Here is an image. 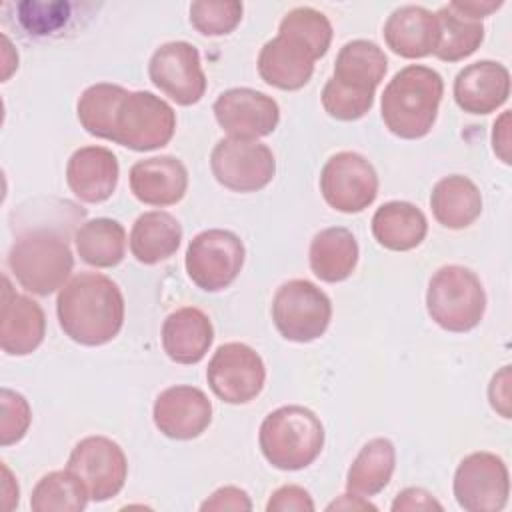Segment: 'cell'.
<instances>
[{"instance_id": "obj_44", "label": "cell", "mask_w": 512, "mask_h": 512, "mask_svg": "<svg viewBox=\"0 0 512 512\" xmlns=\"http://www.w3.org/2000/svg\"><path fill=\"white\" fill-rule=\"evenodd\" d=\"M326 510H376V506L372 502H368L366 496H360V494H354V492H346L338 500L330 502L326 506Z\"/></svg>"}, {"instance_id": "obj_42", "label": "cell", "mask_w": 512, "mask_h": 512, "mask_svg": "<svg viewBox=\"0 0 512 512\" xmlns=\"http://www.w3.org/2000/svg\"><path fill=\"white\" fill-rule=\"evenodd\" d=\"M492 148L504 164H510V112L508 110L502 112L494 122Z\"/></svg>"}, {"instance_id": "obj_38", "label": "cell", "mask_w": 512, "mask_h": 512, "mask_svg": "<svg viewBox=\"0 0 512 512\" xmlns=\"http://www.w3.org/2000/svg\"><path fill=\"white\" fill-rule=\"evenodd\" d=\"M268 512H312L314 510V502L312 496L308 494V490H304L302 486L296 484H286L280 486L268 500L266 504Z\"/></svg>"}, {"instance_id": "obj_6", "label": "cell", "mask_w": 512, "mask_h": 512, "mask_svg": "<svg viewBox=\"0 0 512 512\" xmlns=\"http://www.w3.org/2000/svg\"><path fill=\"white\" fill-rule=\"evenodd\" d=\"M426 310L440 328L448 332H468L484 318V286L470 268L446 264L438 268L428 282Z\"/></svg>"}, {"instance_id": "obj_3", "label": "cell", "mask_w": 512, "mask_h": 512, "mask_svg": "<svg viewBox=\"0 0 512 512\" xmlns=\"http://www.w3.org/2000/svg\"><path fill=\"white\" fill-rule=\"evenodd\" d=\"M442 94L444 80L434 68L422 64L404 66L382 92L380 114L386 128L404 140L426 136L436 122Z\"/></svg>"}, {"instance_id": "obj_40", "label": "cell", "mask_w": 512, "mask_h": 512, "mask_svg": "<svg viewBox=\"0 0 512 512\" xmlns=\"http://www.w3.org/2000/svg\"><path fill=\"white\" fill-rule=\"evenodd\" d=\"M414 510H442V504L424 488H404L392 502V512H414Z\"/></svg>"}, {"instance_id": "obj_2", "label": "cell", "mask_w": 512, "mask_h": 512, "mask_svg": "<svg viewBox=\"0 0 512 512\" xmlns=\"http://www.w3.org/2000/svg\"><path fill=\"white\" fill-rule=\"evenodd\" d=\"M386 70L388 58L376 42L362 38L346 42L322 88V106L328 116L342 122L362 118L372 108L374 92Z\"/></svg>"}, {"instance_id": "obj_37", "label": "cell", "mask_w": 512, "mask_h": 512, "mask_svg": "<svg viewBox=\"0 0 512 512\" xmlns=\"http://www.w3.org/2000/svg\"><path fill=\"white\" fill-rule=\"evenodd\" d=\"M70 4L66 2H54V4H46V2H26L20 4V22L24 24V28L30 34H48L52 30H58L62 24H66V20L70 18Z\"/></svg>"}, {"instance_id": "obj_15", "label": "cell", "mask_w": 512, "mask_h": 512, "mask_svg": "<svg viewBox=\"0 0 512 512\" xmlns=\"http://www.w3.org/2000/svg\"><path fill=\"white\" fill-rule=\"evenodd\" d=\"M152 84L180 106H192L206 92V74L202 70L200 52L184 40L166 42L154 50L148 62Z\"/></svg>"}, {"instance_id": "obj_11", "label": "cell", "mask_w": 512, "mask_h": 512, "mask_svg": "<svg viewBox=\"0 0 512 512\" xmlns=\"http://www.w3.org/2000/svg\"><path fill=\"white\" fill-rule=\"evenodd\" d=\"M210 168L218 184L234 192H258L276 174L272 150L258 140L222 138L210 154Z\"/></svg>"}, {"instance_id": "obj_39", "label": "cell", "mask_w": 512, "mask_h": 512, "mask_svg": "<svg viewBox=\"0 0 512 512\" xmlns=\"http://www.w3.org/2000/svg\"><path fill=\"white\" fill-rule=\"evenodd\" d=\"M202 512H222V510H234V512H248L252 510V502L246 494V490L238 488V486H222L216 492H212L210 498H206L200 504Z\"/></svg>"}, {"instance_id": "obj_24", "label": "cell", "mask_w": 512, "mask_h": 512, "mask_svg": "<svg viewBox=\"0 0 512 512\" xmlns=\"http://www.w3.org/2000/svg\"><path fill=\"white\" fill-rule=\"evenodd\" d=\"M214 340V328L206 312L182 306L162 324V348L176 364H198Z\"/></svg>"}, {"instance_id": "obj_1", "label": "cell", "mask_w": 512, "mask_h": 512, "mask_svg": "<svg viewBox=\"0 0 512 512\" xmlns=\"http://www.w3.org/2000/svg\"><path fill=\"white\" fill-rule=\"evenodd\" d=\"M56 314L62 332L82 346H102L124 324V298L118 284L98 272L72 276L58 292Z\"/></svg>"}, {"instance_id": "obj_7", "label": "cell", "mask_w": 512, "mask_h": 512, "mask_svg": "<svg viewBox=\"0 0 512 512\" xmlns=\"http://www.w3.org/2000/svg\"><path fill=\"white\" fill-rule=\"evenodd\" d=\"M176 130V114L160 96L136 90L126 92L120 100L114 122L112 140L136 152H148L166 146Z\"/></svg>"}, {"instance_id": "obj_41", "label": "cell", "mask_w": 512, "mask_h": 512, "mask_svg": "<svg viewBox=\"0 0 512 512\" xmlns=\"http://www.w3.org/2000/svg\"><path fill=\"white\" fill-rule=\"evenodd\" d=\"M488 400L492 410L502 418H510V366H502L490 380Z\"/></svg>"}, {"instance_id": "obj_33", "label": "cell", "mask_w": 512, "mask_h": 512, "mask_svg": "<svg viewBox=\"0 0 512 512\" xmlns=\"http://www.w3.org/2000/svg\"><path fill=\"white\" fill-rule=\"evenodd\" d=\"M128 90L118 84L98 82L88 86L78 102H76V116L82 128L96 138L112 140V122L120 100Z\"/></svg>"}, {"instance_id": "obj_5", "label": "cell", "mask_w": 512, "mask_h": 512, "mask_svg": "<svg viewBox=\"0 0 512 512\" xmlns=\"http://www.w3.org/2000/svg\"><path fill=\"white\" fill-rule=\"evenodd\" d=\"M72 266L74 256L66 236L52 228L24 232L8 252V268L16 282L36 296H48L62 288Z\"/></svg>"}, {"instance_id": "obj_36", "label": "cell", "mask_w": 512, "mask_h": 512, "mask_svg": "<svg viewBox=\"0 0 512 512\" xmlns=\"http://www.w3.org/2000/svg\"><path fill=\"white\" fill-rule=\"evenodd\" d=\"M32 422V410L28 400L10 390L2 388L0 390V444L10 446L20 442Z\"/></svg>"}, {"instance_id": "obj_34", "label": "cell", "mask_w": 512, "mask_h": 512, "mask_svg": "<svg viewBox=\"0 0 512 512\" xmlns=\"http://www.w3.org/2000/svg\"><path fill=\"white\" fill-rule=\"evenodd\" d=\"M242 12L238 0H198L190 4V24L202 36H224L240 24Z\"/></svg>"}, {"instance_id": "obj_22", "label": "cell", "mask_w": 512, "mask_h": 512, "mask_svg": "<svg viewBox=\"0 0 512 512\" xmlns=\"http://www.w3.org/2000/svg\"><path fill=\"white\" fill-rule=\"evenodd\" d=\"M130 190L142 204L172 206L188 190V170L176 156H152L130 168Z\"/></svg>"}, {"instance_id": "obj_26", "label": "cell", "mask_w": 512, "mask_h": 512, "mask_svg": "<svg viewBox=\"0 0 512 512\" xmlns=\"http://www.w3.org/2000/svg\"><path fill=\"white\" fill-rule=\"evenodd\" d=\"M372 234L380 246L394 252H406L422 244L428 234V220L418 206L404 200H392L374 212Z\"/></svg>"}, {"instance_id": "obj_27", "label": "cell", "mask_w": 512, "mask_h": 512, "mask_svg": "<svg viewBox=\"0 0 512 512\" xmlns=\"http://www.w3.org/2000/svg\"><path fill=\"white\" fill-rule=\"evenodd\" d=\"M358 252V242L348 228H324L314 234L310 242V270L322 282H342L354 272L358 264Z\"/></svg>"}, {"instance_id": "obj_25", "label": "cell", "mask_w": 512, "mask_h": 512, "mask_svg": "<svg viewBox=\"0 0 512 512\" xmlns=\"http://www.w3.org/2000/svg\"><path fill=\"white\" fill-rule=\"evenodd\" d=\"M430 208L444 228L462 230L482 214V194L468 176L450 174L434 184Z\"/></svg>"}, {"instance_id": "obj_29", "label": "cell", "mask_w": 512, "mask_h": 512, "mask_svg": "<svg viewBox=\"0 0 512 512\" xmlns=\"http://www.w3.org/2000/svg\"><path fill=\"white\" fill-rule=\"evenodd\" d=\"M396 466V448L388 438L368 440L346 474V490L360 496H374L382 492Z\"/></svg>"}, {"instance_id": "obj_18", "label": "cell", "mask_w": 512, "mask_h": 512, "mask_svg": "<svg viewBox=\"0 0 512 512\" xmlns=\"http://www.w3.org/2000/svg\"><path fill=\"white\" fill-rule=\"evenodd\" d=\"M152 418L166 438L192 440L210 426L212 404L196 386H170L156 396Z\"/></svg>"}, {"instance_id": "obj_17", "label": "cell", "mask_w": 512, "mask_h": 512, "mask_svg": "<svg viewBox=\"0 0 512 512\" xmlns=\"http://www.w3.org/2000/svg\"><path fill=\"white\" fill-rule=\"evenodd\" d=\"M322 54L298 34L278 28V36L268 40L258 54L260 78L280 90H300L314 72V62Z\"/></svg>"}, {"instance_id": "obj_10", "label": "cell", "mask_w": 512, "mask_h": 512, "mask_svg": "<svg viewBox=\"0 0 512 512\" xmlns=\"http://www.w3.org/2000/svg\"><path fill=\"white\" fill-rule=\"evenodd\" d=\"M206 380L210 390L226 404L254 400L266 382V366L260 354L244 342H226L212 354Z\"/></svg>"}, {"instance_id": "obj_19", "label": "cell", "mask_w": 512, "mask_h": 512, "mask_svg": "<svg viewBox=\"0 0 512 512\" xmlns=\"http://www.w3.org/2000/svg\"><path fill=\"white\" fill-rule=\"evenodd\" d=\"M46 334V316L42 306L14 292L8 276H2V314L0 346L8 356H26L34 352Z\"/></svg>"}, {"instance_id": "obj_20", "label": "cell", "mask_w": 512, "mask_h": 512, "mask_svg": "<svg viewBox=\"0 0 512 512\" xmlns=\"http://www.w3.org/2000/svg\"><path fill=\"white\" fill-rule=\"evenodd\" d=\"M118 176V158L104 146H82L72 152L66 164V184L86 204L108 200L116 190Z\"/></svg>"}, {"instance_id": "obj_43", "label": "cell", "mask_w": 512, "mask_h": 512, "mask_svg": "<svg viewBox=\"0 0 512 512\" xmlns=\"http://www.w3.org/2000/svg\"><path fill=\"white\" fill-rule=\"evenodd\" d=\"M458 12L470 16V18H476V20H482L486 16H490L492 12H496L502 2H478V0H470V2H462V0H454L450 2Z\"/></svg>"}, {"instance_id": "obj_13", "label": "cell", "mask_w": 512, "mask_h": 512, "mask_svg": "<svg viewBox=\"0 0 512 512\" xmlns=\"http://www.w3.org/2000/svg\"><path fill=\"white\" fill-rule=\"evenodd\" d=\"M452 490L458 506L468 512H498L510 496L508 468L492 452H472L458 464Z\"/></svg>"}, {"instance_id": "obj_35", "label": "cell", "mask_w": 512, "mask_h": 512, "mask_svg": "<svg viewBox=\"0 0 512 512\" xmlns=\"http://www.w3.org/2000/svg\"><path fill=\"white\" fill-rule=\"evenodd\" d=\"M280 28L296 32L298 36L308 40L322 56L328 52L330 42H332V34H334L332 24L326 18V14H322L320 10H316L312 6L292 8L280 20Z\"/></svg>"}, {"instance_id": "obj_32", "label": "cell", "mask_w": 512, "mask_h": 512, "mask_svg": "<svg viewBox=\"0 0 512 512\" xmlns=\"http://www.w3.org/2000/svg\"><path fill=\"white\" fill-rule=\"evenodd\" d=\"M90 496L82 480L68 468L44 474L30 496L34 512H80Z\"/></svg>"}, {"instance_id": "obj_9", "label": "cell", "mask_w": 512, "mask_h": 512, "mask_svg": "<svg viewBox=\"0 0 512 512\" xmlns=\"http://www.w3.org/2000/svg\"><path fill=\"white\" fill-rule=\"evenodd\" d=\"M244 244L230 230L210 228L196 234L186 248V274L206 292L228 288L244 266Z\"/></svg>"}, {"instance_id": "obj_12", "label": "cell", "mask_w": 512, "mask_h": 512, "mask_svg": "<svg viewBox=\"0 0 512 512\" xmlns=\"http://www.w3.org/2000/svg\"><path fill=\"white\" fill-rule=\"evenodd\" d=\"M320 192L330 208L356 214L376 200L378 174L362 154L344 150L326 160L320 172Z\"/></svg>"}, {"instance_id": "obj_8", "label": "cell", "mask_w": 512, "mask_h": 512, "mask_svg": "<svg viewBox=\"0 0 512 512\" xmlns=\"http://www.w3.org/2000/svg\"><path fill=\"white\" fill-rule=\"evenodd\" d=\"M330 318V298L310 280H288L272 298L274 326L290 342L306 344L320 338L326 332Z\"/></svg>"}, {"instance_id": "obj_45", "label": "cell", "mask_w": 512, "mask_h": 512, "mask_svg": "<svg viewBox=\"0 0 512 512\" xmlns=\"http://www.w3.org/2000/svg\"><path fill=\"white\" fill-rule=\"evenodd\" d=\"M2 472H4V508L12 510L14 504H18V484L12 482V474L6 464H2Z\"/></svg>"}, {"instance_id": "obj_28", "label": "cell", "mask_w": 512, "mask_h": 512, "mask_svg": "<svg viewBox=\"0 0 512 512\" xmlns=\"http://www.w3.org/2000/svg\"><path fill=\"white\" fill-rule=\"evenodd\" d=\"M182 226L164 210H150L136 218L130 230V252L140 264L168 260L180 246Z\"/></svg>"}, {"instance_id": "obj_14", "label": "cell", "mask_w": 512, "mask_h": 512, "mask_svg": "<svg viewBox=\"0 0 512 512\" xmlns=\"http://www.w3.org/2000/svg\"><path fill=\"white\" fill-rule=\"evenodd\" d=\"M66 468L82 480L94 502L114 498L124 488L128 476L124 450L106 436H86L76 442Z\"/></svg>"}, {"instance_id": "obj_16", "label": "cell", "mask_w": 512, "mask_h": 512, "mask_svg": "<svg viewBox=\"0 0 512 512\" xmlns=\"http://www.w3.org/2000/svg\"><path fill=\"white\" fill-rule=\"evenodd\" d=\"M218 126L230 136L240 140H258L276 130L280 122L278 102L254 88L224 90L214 106Z\"/></svg>"}, {"instance_id": "obj_30", "label": "cell", "mask_w": 512, "mask_h": 512, "mask_svg": "<svg viewBox=\"0 0 512 512\" xmlns=\"http://www.w3.org/2000/svg\"><path fill=\"white\" fill-rule=\"evenodd\" d=\"M76 252L88 266L112 268L124 260L126 230L118 220L92 218L74 234Z\"/></svg>"}, {"instance_id": "obj_23", "label": "cell", "mask_w": 512, "mask_h": 512, "mask_svg": "<svg viewBox=\"0 0 512 512\" xmlns=\"http://www.w3.org/2000/svg\"><path fill=\"white\" fill-rule=\"evenodd\" d=\"M386 46L408 60L434 54L438 44L436 14L424 6H400L384 22Z\"/></svg>"}, {"instance_id": "obj_31", "label": "cell", "mask_w": 512, "mask_h": 512, "mask_svg": "<svg viewBox=\"0 0 512 512\" xmlns=\"http://www.w3.org/2000/svg\"><path fill=\"white\" fill-rule=\"evenodd\" d=\"M436 14L438 44L434 56L444 62H458L474 54L484 40L482 20L458 12L452 4L442 6Z\"/></svg>"}, {"instance_id": "obj_4", "label": "cell", "mask_w": 512, "mask_h": 512, "mask_svg": "<svg viewBox=\"0 0 512 512\" xmlns=\"http://www.w3.org/2000/svg\"><path fill=\"white\" fill-rule=\"evenodd\" d=\"M258 444L262 456L278 470H302L324 448V426L304 406L288 404L272 410L260 424Z\"/></svg>"}, {"instance_id": "obj_21", "label": "cell", "mask_w": 512, "mask_h": 512, "mask_svg": "<svg viewBox=\"0 0 512 512\" xmlns=\"http://www.w3.org/2000/svg\"><path fill=\"white\" fill-rule=\"evenodd\" d=\"M454 100L468 114H490L510 96V72L494 60L464 66L454 78Z\"/></svg>"}]
</instances>
